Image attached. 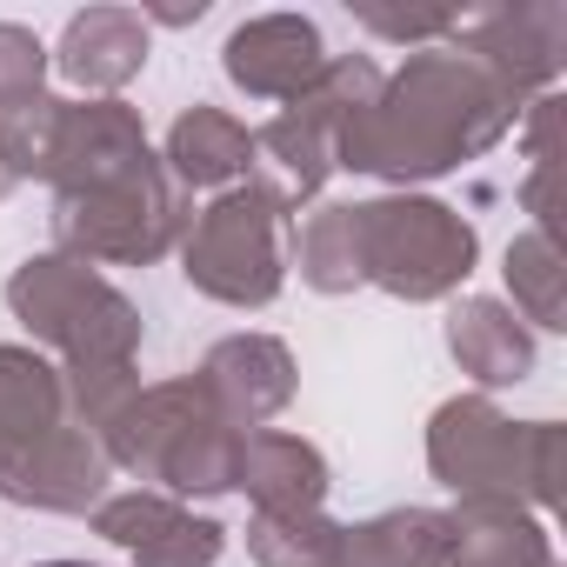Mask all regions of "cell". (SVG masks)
I'll list each match as a JSON object with an SVG mask.
<instances>
[{
  "instance_id": "cell-1",
  "label": "cell",
  "mask_w": 567,
  "mask_h": 567,
  "mask_svg": "<svg viewBox=\"0 0 567 567\" xmlns=\"http://www.w3.org/2000/svg\"><path fill=\"white\" fill-rule=\"evenodd\" d=\"M514 121H520V101L481 61L441 41V48L408 54L401 74H381L374 101L341 121L334 167L374 174L394 194H408L414 181H441L481 161L487 147H501Z\"/></svg>"
},
{
  "instance_id": "cell-2",
  "label": "cell",
  "mask_w": 567,
  "mask_h": 567,
  "mask_svg": "<svg viewBox=\"0 0 567 567\" xmlns=\"http://www.w3.org/2000/svg\"><path fill=\"white\" fill-rule=\"evenodd\" d=\"M101 447L114 467H127L141 487L174 494V501H214L234 494V454H240V427L207 401V388L194 374L154 381L141 388L107 427Z\"/></svg>"
},
{
  "instance_id": "cell-3",
  "label": "cell",
  "mask_w": 567,
  "mask_h": 567,
  "mask_svg": "<svg viewBox=\"0 0 567 567\" xmlns=\"http://www.w3.org/2000/svg\"><path fill=\"white\" fill-rule=\"evenodd\" d=\"M427 467L454 501L554 507V494H560V427L554 421H507L487 394H454L427 421Z\"/></svg>"
},
{
  "instance_id": "cell-4",
  "label": "cell",
  "mask_w": 567,
  "mask_h": 567,
  "mask_svg": "<svg viewBox=\"0 0 567 567\" xmlns=\"http://www.w3.org/2000/svg\"><path fill=\"white\" fill-rule=\"evenodd\" d=\"M8 308L14 321L61 354V374H81V368H134L141 354V308L101 280L87 260L74 254H34L8 274Z\"/></svg>"
},
{
  "instance_id": "cell-5",
  "label": "cell",
  "mask_w": 567,
  "mask_h": 567,
  "mask_svg": "<svg viewBox=\"0 0 567 567\" xmlns=\"http://www.w3.org/2000/svg\"><path fill=\"white\" fill-rule=\"evenodd\" d=\"M361 234V280L394 301H447L467 288V274L481 260L474 220L434 194H381L354 207Z\"/></svg>"
},
{
  "instance_id": "cell-6",
  "label": "cell",
  "mask_w": 567,
  "mask_h": 567,
  "mask_svg": "<svg viewBox=\"0 0 567 567\" xmlns=\"http://www.w3.org/2000/svg\"><path fill=\"white\" fill-rule=\"evenodd\" d=\"M288 214L295 207L260 174L214 194V207H200L194 227L181 234L187 288L220 301V308H267L280 295V280H288V260H280V227H288Z\"/></svg>"
},
{
  "instance_id": "cell-7",
  "label": "cell",
  "mask_w": 567,
  "mask_h": 567,
  "mask_svg": "<svg viewBox=\"0 0 567 567\" xmlns=\"http://www.w3.org/2000/svg\"><path fill=\"white\" fill-rule=\"evenodd\" d=\"M374 87H381V68H374L368 54H334L328 74H321L301 101H288V107H280V114L254 134V174H260L280 200H288V207L315 200V194L328 187V174H334L341 121H348L354 107H368Z\"/></svg>"
},
{
  "instance_id": "cell-8",
  "label": "cell",
  "mask_w": 567,
  "mask_h": 567,
  "mask_svg": "<svg viewBox=\"0 0 567 567\" xmlns=\"http://www.w3.org/2000/svg\"><path fill=\"white\" fill-rule=\"evenodd\" d=\"M181 234H187V194L167 181V167L87 194H54V240L87 267H147Z\"/></svg>"
},
{
  "instance_id": "cell-9",
  "label": "cell",
  "mask_w": 567,
  "mask_h": 567,
  "mask_svg": "<svg viewBox=\"0 0 567 567\" xmlns=\"http://www.w3.org/2000/svg\"><path fill=\"white\" fill-rule=\"evenodd\" d=\"M447 48H461L467 61H481L514 101L554 94V81H560V68H567V8H554V0L487 8V14L461 21Z\"/></svg>"
},
{
  "instance_id": "cell-10",
  "label": "cell",
  "mask_w": 567,
  "mask_h": 567,
  "mask_svg": "<svg viewBox=\"0 0 567 567\" xmlns=\"http://www.w3.org/2000/svg\"><path fill=\"white\" fill-rule=\"evenodd\" d=\"M161 167L141 114L127 101H68L61 107V134H54V194H87V187H114Z\"/></svg>"
},
{
  "instance_id": "cell-11",
  "label": "cell",
  "mask_w": 567,
  "mask_h": 567,
  "mask_svg": "<svg viewBox=\"0 0 567 567\" xmlns=\"http://www.w3.org/2000/svg\"><path fill=\"white\" fill-rule=\"evenodd\" d=\"M94 534L121 554H134L141 567H214L227 554V527L194 514L187 501L174 494H154V487H127V494H107L94 507Z\"/></svg>"
},
{
  "instance_id": "cell-12",
  "label": "cell",
  "mask_w": 567,
  "mask_h": 567,
  "mask_svg": "<svg viewBox=\"0 0 567 567\" xmlns=\"http://www.w3.org/2000/svg\"><path fill=\"white\" fill-rule=\"evenodd\" d=\"M107 474H114L107 447L81 421H68L21 454H0V501L41 514H94L107 501Z\"/></svg>"
},
{
  "instance_id": "cell-13",
  "label": "cell",
  "mask_w": 567,
  "mask_h": 567,
  "mask_svg": "<svg viewBox=\"0 0 567 567\" xmlns=\"http://www.w3.org/2000/svg\"><path fill=\"white\" fill-rule=\"evenodd\" d=\"M328 48H321V28L308 21V14H254V21H240L234 34H227V48H220V68H227V81L240 87V94H254V101H301L321 74H328Z\"/></svg>"
},
{
  "instance_id": "cell-14",
  "label": "cell",
  "mask_w": 567,
  "mask_h": 567,
  "mask_svg": "<svg viewBox=\"0 0 567 567\" xmlns=\"http://www.w3.org/2000/svg\"><path fill=\"white\" fill-rule=\"evenodd\" d=\"M194 381L207 388V401L240 434H254L260 421H274L280 408L295 401V388H301L288 341H274V334H227V341H214L207 361L194 368Z\"/></svg>"
},
{
  "instance_id": "cell-15",
  "label": "cell",
  "mask_w": 567,
  "mask_h": 567,
  "mask_svg": "<svg viewBox=\"0 0 567 567\" xmlns=\"http://www.w3.org/2000/svg\"><path fill=\"white\" fill-rule=\"evenodd\" d=\"M234 487L254 501V514H321L328 507V454L301 434L254 427L234 454Z\"/></svg>"
},
{
  "instance_id": "cell-16",
  "label": "cell",
  "mask_w": 567,
  "mask_h": 567,
  "mask_svg": "<svg viewBox=\"0 0 567 567\" xmlns=\"http://www.w3.org/2000/svg\"><path fill=\"white\" fill-rule=\"evenodd\" d=\"M147 48H154V28L141 21V8H87L68 21L48 61L74 87H87V101H121V87L147 68Z\"/></svg>"
},
{
  "instance_id": "cell-17",
  "label": "cell",
  "mask_w": 567,
  "mask_h": 567,
  "mask_svg": "<svg viewBox=\"0 0 567 567\" xmlns=\"http://www.w3.org/2000/svg\"><path fill=\"white\" fill-rule=\"evenodd\" d=\"M447 354L461 361V374L474 381V388H520L527 374H534V328L507 308V301H494V295H467V301H454V315H447Z\"/></svg>"
},
{
  "instance_id": "cell-18",
  "label": "cell",
  "mask_w": 567,
  "mask_h": 567,
  "mask_svg": "<svg viewBox=\"0 0 567 567\" xmlns=\"http://www.w3.org/2000/svg\"><path fill=\"white\" fill-rule=\"evenodd\" d=\"M161 167L167 181L187 194V187H240L254 174V134L227 114V107H207L194 101L174 127H167V147H161Z\"/></svg>"
},
{
  "instance_id": "cell-19",
  "label": "cell",
  "mask_w": 567,
  "mask_h": 567,
  "mask_svg": "<svg viewBox=\"0 0 567 567\" xmlns=\"http://www.w3.org/2000/svg\"><path fill=\"white\" fill-rule=\"evenodd\" d=\"M454 527L447 507H388L374 520H354L334 534L328 567H447Z\"/></svg>"
},
{
  "instance_id": "cell-20",
  "label": "cell",
  "mask_w": 567,
  "mask_h": 567,
  "mask_svg": "<svg viewBox=\"0 0 567 567\" xmlns=\"http://www.w3.org/2000/svg\"><path fill=\"white\" fill-rule=\"evenodd\" d=\"M447 527H454L447 567H560L540 514L520 501H454Z\"/></svg>"
},
{
  "instance_id": "cell-21",
  "label": "cell",
  "mask_w": 567,
  "mask_h": 567,
  "mask_svg": "<svg viewBox=\"0 0 567 567\" xmlns=\"http://www.w3.org/2000/svg\"><path fill=\"white\" fill-rule=\"evenodd\" d=\"M68 381L41 348H0V454H21L68 427Z\"/></svg>"
},
{
  "instance_id": "cell-22",
  "label": "cell",
  "mask_w": 567,
  "mask_h": 567,
  "mask_svg": "<svg viewBox=\"0 0 567 567\" xmlns=\"http://www.w3.org/2000/svg\"><path fill=\"white\" fill-rule=\"evenodd\" d=\"M507 295H514V315L520 321H534V328H567V267H560V254H554V240L547 234H514L507 240Z\"/></svg>"
},
{
  "instance_id": "cell-23",
  "label": "cell",
  "mask_w": 567,
  "mask_h": 567,
  "mask_svg": "<svg viewBox=\"0 0 567 567\" xmlns=\"http://www.w3.org/2000/svg\"><path fill=\"white\" fill-rule=\"evenodd\" d=\"M295 260H301V280L315 295H354L361 288V234H354V207H321L308 214L301 240H295Z\"/></svg>"
},
{
  "instance_id": "cell-24",
  "label": "cell",
  "mask_w": 567,
  "mask_h": 567,
  "mask_svg": "<svg viewBox=\"0 0 567 567\" xmlns=\"http://www.w3.org/2000/svg\"><path fill=\"white\" fill-rule=\"evenodd\" d=\"M61 94H21V101H0V161H8L14 181H48L54 167V134H61Z\"/></svg>"
},
{
  "instance_id": "cell-25",
  "label": "cell",
  "mask_w": 567,
  "mask_h": 567,
  "mask_svg": "<svg viewBox=\"0 0 567 567\" xmlns=\"http://www.w3.org/2000/svg\"><path fill=\"white\" fill-rule=\"evenodd\" d=\"M341 520L328 514H254L247 520V554L260 567H328Z\"/></svg>"
},
{
  "instance_id": "cell-26",
  "label": "cell",
  "mask_w": 567,
  "mask_h": 567,
  "mask_svg": "<svg viewBox=\"0 0 567 567\" xmlns=\"http://www.w3.org/2000/svg\"><path fill=\"white\" fill-rule=\"evenodd\" d=\"M354 21H361L368 34L394 41V48H414V54L454 41V28H461L454 8H381V0H354Z\"/></svg>"
},
{
  "instance_id": "cell-27",
  "label": "cell",
  "mask_w": 567,
  "mask_h": 567,
  "mask_svg": "<svg viewBox=\"0 0 567 567\" xmlns=\"http://www.w3.org/2000/svg\"><path fill=\"white\" fill-rule=\"evenodd\" d=\"M48 81V48L34 28L21 21H0V101H21V94H41Z\"/></svg>"
},
{
  "instance_id": "cell-28",
  "label": "cell",
  "mask_w": 567,
  "mask_h": 567,
  "mask_svg": "<svg viewBox=\"0 0 567 567\" xmlns=\"http://www.w3.org/2000/svg\"><path fill=\"white\" fill-rule=\"evenodd\" d=\"M527 114V161L534 167H560V94H534V107H520Z\"/></svg>"
},
{
  "instance_id": "cell-29",
  "label": "cell",
  "mask_w": 567,
  "mask_h": 567,
  "mask_svg": "<svg viewBox=\"0 0 567 567\" xmlns=\"http://www.w3.org/2000/svg\"><path fill=\"white\" fill-rule=\"evenodd\" d=\"M14 187H21V181H14V174H8V161H0V200H8V194H14Z\"/></svg>"
},
{
  "instance_id": "cell-30",
  "label": "cell",
  "mask_w": 567,
  "mask_h": 567,
  "mask_svg": "<svg viewBox=\"0 0 567 567\" xmlns=\"http://www.w3.org/2000/svg\"><path fill=\"white\" fill-rule=\"evenodd\" d=\"M34 567H94V560H34Z\"/></svg>"
}]
</instances>
